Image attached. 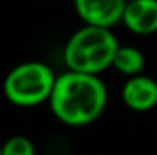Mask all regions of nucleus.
<instances>
[{
    "label": "nucleus",
    "instance_id": "obj_1",
    "mask_svg": "<svg viewBox=\"0 0 157 155\" xmlns=\"http://www.w3.org/2000/svg\"><path fill=\"white\" fill-rule=\"evenodd\" d=\"M106 88L90 73L68 71L57 77L49 104L55 117L70 126L93 122L106 108Z\"/></svg>",
    "mask_w": 157,
    "mask_h": 155
},
{
    "label": "nucleus",
    "instance_id": "obj_2",
    "mask_svg": "<svg viewBox=\"0 0 157 155\" xmlns=\"http://www.w3.org/2000/svg\"><path fill=\"white\" fill-rule=\"evenodd\" d=\"M119 44L108 28L86 26L68 40L64 60L70 71L95 75L113 64Z\"/></svg>",
    "mask_w": 157,
    "mask_h": 155
},
{
    "label": "nucleus",
    "instance_id": "obj_3",
    "mask_svg": "<svg viewBox=\"0 0 157 155\" xmlns=\"http://www.w3.org/2000/svg\"><path fill=\"white\" fill-rule=\"evenodd\" d=\"M57 77L42 62H26L9 71L4 82L6 97L17 106H37L53 93Z\"/></svg>",
    "mask_w": 157,
    "mask_h": 155
},
{
    "label": "nucleus",
    "instance_id": "obj_4",
    "mask_svg": "<svg viewBox=\"0 0 157 155\" xmlns=\"http://www.w3.org/2000/svg\"><path fill=\"white\" fill-rule=\"evenodd\" d=\"M126 4V0H75V9L88 26L112 28L122 20Z\"/></svg>",
    "mask_w": 157,
    "mask_h": 155
},
{
    "label": "nucleus",
    "instance_id": "obj_5",
    "mask_svg": "<svg viewBox=\"0 0 157 155\" xmlns=\"http://www.w3.org/2000/svg\"><path fill=\"white\" fill-rule=\"evenodd\" d=\"M122 22L132 33L152 35L157 31V0H130Z\"/></svg>",
    "mask_w": 157,
    "mask_h": 155
},
{
    "label": "nucleus",
    "instance_id": "obj_6",
    "mask_svg": "<svg viewBox=\"0 0 157 155\" xmlns=\"http://www.w3.org/2000/svg\"><path fill=\"white\" fill-rule=\"evenodd\" d=\"M122 100L135 112L152 110L157 104V82L144 75L130 77L122 88Z\"/></svg>",
    "mask_w": 157,
    "mask_h": 155
},
{
    "label": "nucleus",
    "instance_id": "obj_7",
    "mask_svg": "<svg viewBox=\"0 0 157 155\" xmlns=\"http://www.w3.org/2000/svg\"><path fill=\"white\" fill-rule=\"evenodd\" d=\"M112 66H115L121 73H124L128 77H135L144 68V57L137 47H132V46H122L121 47L119 46Z\"/></svg>",
    "mask_w": 157,
    "mask_h": 155
},
{
    "label": "nucleus",
    "instance_id": "obj_8",
    "mask_svg": "<svg viewBox=\"0 0 157 155\" xmlns=\"http://www.w3.org/2000/svg\"><path fill=\"white\" fill-rule=\"evenodd\" d=\"M2 152L4 155H35V146L28 137L17 135L2 146Z\"/></svg>",
    "mask_w": 157,
    "mask_h": 155
},
{
    "label": "nucleus",
    "instance_id": "obj_9",
    "mask_svg": "<svg viewBox=\"0 0 157 155\" xmlns=\"http://www.w3.org/2000/svg\"><path fill=\"white\" fill-rule=\"evenodd\" d=\"M0 155H4V152H2V146H0Z\"/></svg>",
    "mask_w": 157,
    "mask_h": 155
}]
</instances>
